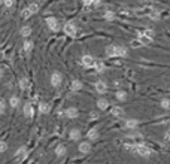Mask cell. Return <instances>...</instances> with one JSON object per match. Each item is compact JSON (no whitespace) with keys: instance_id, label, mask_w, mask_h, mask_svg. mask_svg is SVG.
<instances>
[{"instance_id":"1","label":"cell","mask_w":170,"mask_h":164,"mask_svg":"<svg viewBox=\"0 0 170 164\" xmlns=\"http://www.w3.org/2000/svg\"><path fill=\"white\" fill-rule=\"evenodd\" d=\"M136 154L143 157V158H148V157H151L152 149L148 148V146H145V145H136Z\"/></svg>"},{"instance_id":"2","label":"cell","mask_w":170,"mask_h":164,"mask_svg":"<svg viewBox=\"0 0 170 164\" xmlns=\"http://www.w3.org/2000/svg\"><path fill=\"white\" fill-rule=\"evenodd\" d=\"M39 11V5L37 3H32L29 8H26L22 11V18H30L33 14H36Z\"/></svg>"},{"instance_id":"3","label":"cell","mask_w":170,"mask_h":164,"mask_svg":"<svg viewBox=\"0 0 170 164\" xmlns=\"http://www.w3.org/2000/svg\"><path fill=\"white\" fill-rule=\"evenodd\" d=\"M46 26H48V29H49L51 32H58V29H60L58 21H57V18H54V16L46 18Z\"/></svg>"},{"instance_id":"4","label":"cell","mask_w":170,"mask_h":164,"mask_svg":"<svg viewBox=\"0 0 170 164\" xmlns=\"http://www.w3.org/2000/svg\"><path fill=\"white\" fill-rule=\"evenodd\" d=\"M61 82H63V75L60 72H52V75H51V85L58 88L61 85Z\"/></svg>"},{"instance_id":"5","label":"cell","mask_w":170,"mask_h":164,"mask_svg":"<svg viewBox=\"0 0 170 164\" xmlns=\"http://www.w3.org/2000/svg\"><path fill=\"white\" fill-rule=\"evenodd\" d=\"M64 33L67 36H70V37H75L76 36V27H75L73 22H67V24L64 26Z\"/></svg>"},{"instance_id":"6","label":"cell","mask_w":170,"mask_h":164,"mask_svg":"<svg viewBox=\"0 0 170 164\" xmlns=\"http://www.w3.org/2000/svg\"><path fill=\"white\" fill-rule=\"evenodd\" d=\"M95 91L99 92V94H105L108 91V84L105 81H97L95 82Z\"/></svg>"},{"instance_id":"7","label":"cell","mask_w":170,"mask_h":164,"mask_svg":"<svg viewBox=\"0 0 170 164\" xmlns=\"http://www.w3.org/2000/svg\"><path fill=\"white\" fill-rule=\"evenodd\" d=\"M64 115L67 116V118H70V120H75V118H78V109L76 107H67L66 109V112H64Z\"/></svg>"},{"instance_id":"8","label":"cell","mask_w":170,"mask_h":164,"mask_svg":"<svg viewBox=\"0 0 170 164\" xmlns=\"http://www.w3.org/2000/svg\"><path fill=\"white\" fill-rule=\"evenodd\" d=\"M110 113H112L113 116H116V118H123V116L126 115L124 109H123V107H119V106H113V107L110 109Z\"/></svg>"},{"instance_id":"9","label":"cell","mask_w":170,"mask_h":164,"mask_svg":"<svg viewBox=\"0 0 170 164\" xmlns=\"http://www.w3.org/2000/svg\"><path fill=\"white\" fill-rule=\"evenodd\" d=\"M94 58L91 57V55H84L82 57V64L87 67V69H91V67H94Z\"/></svg>"},{"instance_id":"10","label":"cell","mask_w":170,"mask_h":164,"mask_svg":"<svg viewBox=\"0 0 170 164\" xmlns=\"http://www.w3.org/2000/svg\"><path fill=\"white\" fill-rule=\"evenodd\" d=\"M137 125H139V121L136 118H130L126 121V128H128V130H134V128H137Z\"/></svg>"},{"instance_id":"11","label":"cell","mask_w":170,"mask_h":164,"mask_svg":"<svg viewBox=\"0 0 170 164\" xmlns=\"http://www.w3.org/2000/svg\"><path fill=\"white\" fill-rule=\"evenodd\" d=\"M24 115H26V118H29V120L33 116V106H32V103L24 105Z\"/></svg>"},{"instance_id":"12","label":"cell","mask_w":170,"mask_h":164,"mask_svg":"<svg viewBox=\"0 0 170 164\" xmlns=\"http://www.w3.org/2000/svg\"><path fill=\"white\" fill-rule=\"evenodd\" d=\"M78 149H79L81 154H90V152H91V145H90L88 142H82Z\"/></svg>"},{"instance_id":"13","label":"cell","mask_w":170,"mask_h":164,"mask_svg":"<svg viewBox=\"0 0 170 164\" xmlns=\"http://www.w3.org/2000/svg\"><path fill=\"white\" fill-rule=\"evenodd\" d=\"M127 55H128V49L126 46L116 45V57H127Z\"/></svg>"},{"instance_id":"14","label":"cell","mask_w":170,"mask_h":164,"mask_svg":"<svg viewBox=\"0 0 170 164\" xmlns=\"http://www.w3.org/2000/svg\"><path fill=\"white\" fill-rule=\"evenodd\" d=\"M69 137H70L72 140H75V142H76V140L81 139V131H79L78 128H72L70 133H69Z\"/></svg>"},{"instance_id":"15","label":"cell","mask_w":170,"mask_h":164,"mask_svg":"<svg viewBox=\"0 0 170 164\" xmlns=\"http://www.w3.org/2000/svg\"><path fill=\"white\" fill-rule=\"evenodd\" d=\"M139 42H140L142 45H148V43L152 42V37H149V36H146V34H143V33L140 32V33H139Z\"/></svg>"},{"instance_id":"16","label":"cell","mask_w":170,"mask_h":164,"mask_svg":"<svg viewBox=\"0 0 170 164\" xmlns=\"http://www.w3.org/2000/svg\"><path fill=\"white\" fill-rule=\"evenodd\" d=\"M106 55L108 57H116V45L106 46Z\"/></svg>"},{"instance_id":"17","label":"cell","mask_w":170,"mask_h":164,"mask_svg":"<svg viewBox=\"0 0 170 164\" xmlns=\"http://www.w3.org/2000/svg\"><path fill=\"white\" fill-rule=\"evenodd\" d=\"M51 110V107H49V105H48L46 102H40L39 103V112L40 113H48Z\"/></svg>"},{"instance_id":"18","label":"cell","mask_w":170,"mask_h":164,"mask_svg":"<svg viewBox=\"0 0 170 164\" xmlns=\"http://www.w3.org/2000/svg\"><path fill=\"white\" fill-rule=\"evenodd\" d=\"M87 139H90V140H97V139H99V131H97L95 128H91V130L87 133Z\"/></svg>"},{"instance_id":"19","label":"cell","mask_w":170,"mask_h":164,"mask_svg":"<svg viewBox=\"0 0 170 164\" xmlns=\"http://www.w3.org/2000/svg\"><path fill=\"white\" fill-rule=\"evenodd\" d=\"M97 106H99L100 110H106L109 107V102L106 99H99V102H97Z\"/></svg>"},{"instance_id":"20","label":"cell","mask_w":170,"mask_h":164,"mask_svg":"<svg viewBox=\"0 0 170 164\" xmlns=\"http://www.w3.org/2000/svg\"><path fill=\"white\" fill-rule=\"evenodd\" d=\"M70 87H72V91H81L84 85H82V82H81L79 79H75L73 82H72V85H70Z\"/></svg>"},{"instance_id":"21","label":"cell","mask_w":170,"mask_h":164,"mask_svg":"<svg viewBox=\"0 0 170 164\" xmlns=\"http://www.w3.org/2000/svg\"><path fill=\"white\" fill-rule=\"evenodd\" d=\"M32 49H33V42L29 40V39H26V40H24V51H26L27 54H30Z\"/></svg>"},{"instance_id":"22","label":"cell","mask_w":170,"mask_h":164,"mask_svg":"<svg viewBox=\"0 0 170 164\" xmlns=\"http://www.w3.org/2000/svg\"><path fill=\"white\" fill-rule=\"evenodd\" d=\"M94 69H95L99 73H102L103 70H105V64H103L102 61H99V60H95V61H94Z\"/></svg>"},{"instance_id":"23","label":"cell","mask_w":170,"mask_h":164,"mask_svg":"<svg viewBox=\"0 0 170 164\" xmlns=\"http://www.w3.org/2000/svg\"><path fill=\"white\" fill-rule=\"evenodd\" d=\"M66 154V146L64 145H58L57 148H55V155L57 157H63Z\"/></svg>"},{"instance_id":"24","label":"cell","mask_w":170,"mask_h":164,"mask_svg":"<svg viewBox=\"0 0 170 164\" xmlns=\"http://www.w3.org/2000/svg\"><path fill=\"white\" fill-rule=\"evenodd\" d=\"M115 97H116V100H119V102H124V100L127 99V92H126V91H116Z\"/></svg>"},{"instance_id":"25","label":"cell","mask_w":170,"mask_h":164,"mask_svg":"<svg viewBox=\"0 0 170 164\" xmlns=\"http://www.w3.org/2000/svg\"><path fill=\"white\" fill-rule=\"evenodd\" d=\"M30 34H32V27H22V29H21V36H22V37L27 39Z\"/></svg>"},{"instance_id":"26","label":"cell","mask_w":170,"mask_h":164,"mask_svg":"<svg viewBox=\"0 0 170 164\" xmlns=\"http://www.w3.org/2000/svg\"><path fill=\"white\" fill-rule=\"evenodd\" d=\"M27 87H29V79L27 78H21L19 79V88L21 90H27Z\"/></svg>"},{"instance_id":"27","label":"cell","mask_w":170,"mask_h":164,"mask_svg":"<svg viewBox=\"0 0 170 164\" xmlns=\"http://www.w3.org/2000/svg\"><path fill=\"white\" fill-rule=\"evenodd\" d=\"M9 105H11L12 107H18V106H19V99L15 97V96H12L11 100H9Z\"/></svg>"},{"instance_id":"28","label":"cell","mask_w":170,"mask_h":164,"mask_svg":"<svg viewBox=\"0 0 170 164\" xmlns=\"http://www.w3.org/2000/svg\"><path fill=\"white\" fill-rule=\"evenodd\" d=\"M82 3L85 6H90V5H94V6H99L100 3V0H82Z\"/></svg>"},{"instance_id":"29","label":"cell","mask_w":170,"mask_h":164,"mask_svg":"<svg viewBox=\"0 0 170 164\" xmlns=\"http://www.w3.org/2000/svg\"><path fill=\"white\" fill-rule=\"evenodd\" d=\"M160 105H161V107H163V109H166V110H167V109L170 107V100H169V99H163V100L160 102Z\"/></svg>"},{"instance_id":"30","label":"cell","mask_w":170,"mask_h":164,"mask_svg":"<svg viewBox=\"0 0 170 164\" xmlns=\"http://www.w3.org/2000/svg\"><path fill=\"white\" fill-rule=\"evenodd\" d=\"M124 149L128 151V152H136V145H133V143H126V145H124Z\"/></svg>"},{"instance_id":"31","label":"cell","mask_w":170,"mask_h":164,"mask_svg":"<svg viewBox=\"0 0 170 164\" xmlns=\"http://www.w3.org/2000/svg\"><path fill=\"white\" fill-rule=\"evenodd\" d=\"M105 18L109 19V21H113V19H115V14H113L112 11H106V12H105Z\"/></svg>"},{"instance_id":"32","label":"cell","mask_w":170,"mask_h":164,"mask_svg":"<svg viewBox=\"0 0 170 164\" xmlns=\"http://www.w3.org/2000/svg\"><path fill=\"white\" fill-rule=\"evenodd\" d=\"M8 151V143L6 142H3V140H0V152H6Z\"/></svg>"},{"instance_id":"33","label":"cell","mask_w":170,"mask_h":164,"mask_svg":"<svg viewBox=\"0 0 170 164\" xmlns=\"http://www.w3.org/2000/svg\"><path fill=\"white\" fill-rule=\"evenodd\" d=\"M5 110H6V105H5V100L0 97V115L2 113H5Z\"/></svg>"},{"instance_id":"34","label":"cell","mask_w":170,"mask_h":164,"mask_svg":"<svg viewBox=\"0 0 170 164\" xmlns=\"http://www.w3.org/2000/svg\"><path fill=\"white\" fill-rule=\"evenodd\" d=\"M26 151H27V148H26V146H21V148H18V151L15 152V155H16V157L24 155V154H26Z\"/></svg>"},{"instance_id":"35","label":"cell","mask_w":170,"mask_h":164,"mask_svg":"<svg viewBox=\"0 0 170 164\" xmlns=\"http://www.w3.org/2000/svg\"><path fill=\"white\" fill-rule=\"evenodd\" d=\"M142 33H143V34H146V36H149V37H154V34H155V33H154V30H151V29L143 30Z\"/></svg>"},{"instance_id":"36","label":"cell","mask_w":170,"mask_h":164,"mask_svg":"<svg viewBox=\"0 0 170 164\" xmlns=\"http://www.w3.org/2000/svg\"><path fill=\"white\" fill-rule=\"evenodd\" d=\"M2 3H3V5H5L6 8H11L14 2H12V0H3V2H2Z\"/></svg>"},{"instance_id":"37","label":"cell","mask_w":170,"mask_h":164,"mask_svg":"<svg viewBox=\"0 0 170 164\" xmlns=\"http://www.w3.org/2000/svg\"><path fill=\"white\" fill-rule=\"evenodd\" d=\"M149 15H151V18H154V19H158V18H160V15H158L157 12H152V14H149Z\"/></svg>"},{"instance_id":"38","label":"cell","mask_w":170,"mask_h":164,"mask_svg":"<svg viewBox=\"0 0 170 164\" xmlns=\"http://www.w3.org/2000/svg\"><path fill=\"white\" fill-rule=\"evenodd\" d=\"M164 140H166V142H169V133H166V136H164Z\"/></svg>"},{"instance_id":"39","label":"cell","mask_w":170,"mask_h":164,"mask_svg":"<svg viewBox=\"0 0 170 164\" xmlns=\"http://www.w3.org/2000/svg\"><path fill=\"white\" fill-rule=\"evenodd\" d=\"M0 78H3V69H0Z\"/></svg>"}]
</instances>
